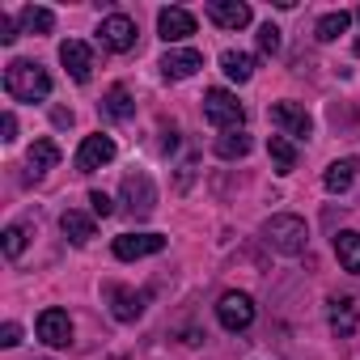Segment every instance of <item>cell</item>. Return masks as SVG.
<instances>
[{
  "instance_id": "cell-1",
  "label": "cell",
  "mask_w": 360,
  "mask_h": 360,
  "mask_svg": "<svg viewBox=\"0 0 360 360\" xmlns=\"http://www.w3.org/2000/svg\"><path fill=\"white\" fill-rule=\"evenodd\" d=\"M5 94L13 98V102H47L51 98V77H47V68L43 64H34V60H13L9 68H5Z\"/></svg>"
},
{
  "instance_id": "cell-2",
  "label": "cell",
  "mask_w": 360,
  "mask_h": 360,
  "mask_svg": "<svg viewBox=\"0 0 360 360\" xmlns=\"http://www.w3.org/2000/svg\"><path fill=\"white\" fill-rule=\"evenodd\" d=\"M263 242H267L276 255H288V259H297V255L305 250V242H309V229H305V221H301V217H292V212H280V217L263 221Z\"/></svg>"
},
{
  "instance_id": "cell-3",
  "label": "cell",
  "mask_w": 360,
  "mask_h": 360,
  "mask_svg": "<svg viewBox=\"0 0 360 360\" xmlns=\"http://www.w3.org/2000/svg\"><path fill=\"white\" fill-rule=\"evenodd\" d=\"M119 200H123V212H127L131 221H144V217H153V208H157V187H153V178H148L144 169H131V174H123Z\"/></svg>"
},
{
  "instance_id": "cell-4",
  "label": "cell",
  "mask_w": 360,
  "mask_h": 360,
  "mask_svg": "<svg viewBox=\"0 0 360 360\" xmlns=\"http://www.w3.org/2000/svg\"><path fill=\"white\" fill-rule=\"evenodd\" d=\"M204 119H208L212 127H221V131H242L246 106H242L238 94H229V89H208V94H204Z\"/></svg>"
},
{
  "instance_id": "cell-5",
  "label": "cell",
  "mask_w": 360,
  "mask_h": 360,
  "mask_svg": "<svg viewBox=\"0 0 360 360\" xmlns=\"http://www.w3.org/2000/svg\"><path fill=\"white\" fill-rule=\"evenodd\" d=\"M136 22L127 18V13H110V18H102V26H98V43L106 47V51H131L136 47Z\"/></svg>"
},
{
  "instance_id": "cell-6",
  "label": "cell",
  "mask_w": 360,
  "mask_h": 360,
  "mask_svg": "<svg viewBox=\"0 0 360 360\" xmlns=\"http://www.w3.org/2000/svg\"><path fill=\"white\" fill-rule=\"evenodd\" d=\"M217 318H221L225 330H246V326L255 322V301H250V292H221Z\"/></svg>"
},
{
  "instance_id": "cell-7",
  "label": "cell",
  "mask_w": 360,
  "mask_h": 360,
  "mask_svg": "<svg viewBox=\"0 0 360 360\" xmlns=\"http://www.w3.org/2000/svg\"><path fill=\"white\" fill-rule=\"evenodd\" d=\"M267 115H271V123L280 127V136L309 140V131H314V119H309V115H305V106H297V102H276Z\"/></svg>"
},
{
  "instance_id": "cell-8",
  "label": "cell",
  "mask_w": 360,
  "mask_h": 360,
  "mask_svg": "<svg viewBox=\"0 0 360 360\" xmlns=\"http://www.w3.org/2000/svg\"><path fill=\"white\" fill-rule=\"evenodd\" d=\"M157 68H161L165 81H187V77H195V72L204 68V56H200L195 47H169Z\"/></svg>"
},
{
  "instance_id": "cell-9",
  "label": "cell",
  "mask_w": 360,
  "mask_h": 360,
  "mask_svg": "<svg viewBox=\"0 0 360 360\" xmlns=\"http://www.w3.org/2000/svg\"><path fill=\"white\" fill-rule=\"evenodd\" d=\"M110 161H115V140H110V136L94 131V136L81 140V148H77V169H81V174H94V169H102V165H110Z\"/></svg>"
},
{
  "instance_id": "cell-10",
  "label": "cell",
  "mask_w": 360,
  "mask_h": 360,
  "mask_svg": "<svg viewBox=\"0 0 360 360\" xmlns=\"http://www.w3.org/2000/svg\"><path fill=\"white\" fill-rule=\"evenodd\" d=\"M161 250H165L161 233H119L115 238V259H123V263H136V259H148Z\"/></svg>"
},
{
  "instance_id": "cell-11",
  "label": "cell",
  "mask_w": 360,
  "mask_h": 360,
  "mask_svg": "<svg viewBox=\"0 0 360 360\" xmlns=\"http://www.w3.org/2000/svg\"><path fill=\"white\" fill-rule=\"evenodd\" d=\"M34 330H39V339L47 343V347H68L72 343V318H68V309H43L39 314V322H34Z\"/></svg>"
},
{
  "instance_id": "cell-12",
  "label": "cell",
  "mask_w": 360,
  "mask_h": 360,
  "mask_svg": "<svg viewBox=\"0 0 360 360\" xmlns=\"http://www.w3.org/2000/svg\"><path fill=\"white\" fill-rule=\"evenodd\" d=\"M157 34H161L169 47H178V43H187V39L195 34V18H191L187 9H178V5H174V9H161V13H157Z\"/></svg>"
},
{
  "instance_id": "cell-13",
  "label": "cell",
  "mask_w": 360,
  "mask_h": 360,
  "mask_svg": "<svg viewBox=\"0 0 360 360\" xmlns=\"http://www.w3.org/2000/svg\"><path fill=\"white\" fill-rule=\"evenodd\" d=\"M221 30H246L250 26V5H246V0H208V9H204Z\"/></svg>"
},
{
  "instance_id": "cell-14",
  "label": "cell",
  "mask_w": 360,
  "mask_h": 360,
  "mask_svg": "<svg viewBox=\"0 0 360 360\" xmlns=\"http://www.w3.org/2000/svg\"><path fill=\"white\" fill-rule=\"evenodd\" d=\"M60 64L68 68V77L72 81H89L94 77V51H89V43H81V39H68L64 47H60Z\"/></svg>"
},
{
  "instance_id": "cell-15",
  "label": "cell",
  "mask_w": 360,
  "mask_h": 360,
  "mask_svg": "<svg viewBox=\"0 0 360 360\" xmlns=\"http://www.w3.org/2000/svg\"><path fill=\"white\" fill-rule=\"evenodd\" d=\"M326 322H330V330H335L339 339H352L356 326H360L356 301H352V297H330V301H326Z\"/></svg>"
},
{
  "instance_id": "cell-16",
  "label": "cell",
  "mask_w": 360,
  "mask_h": 360,
  "mask_svg": "<svg viewBox=\"0 0 360 360\" xmlns=\"http://www.w3.org/2000/svg\"><path fill=\"white\" fill-rule=\"evenodd\" d=\"M102 292H106L110 314H115L119 322H136V318L144 314V292H131V288H123V284H106Z\"/></svg>"
},
{
  "instance_id": "cell-17",
  "label": "cell",
  "mask_w": 360,
  "mask_h": 360,
  "mask_svg": "<svg viewBox=\"0 0 360 360\" xmlns=\"http://www.w3.org/2000/svg\"><path fill=\"white\" fill-rule=\"evenodd\" d=\"M356 169H360V161H356V157H339V161H330V165H326V174H322V187H326L330 195H343V191L356 183Z\"/></svg>"
},
{
  "instance_id": "cell-18",
  "label": "cell",
  "mask_w": 360,
  "mask_h": 360,
  "mask_svg": "<svg viewBox=\"0 0 360 360\" xmlns=\"http://www.w3.org/2000/svg\"><path fill=\"white\" fill-rule=\"evenodd\" d=\"M26 165H30V178L39 183L47 169H56V165H60V144H56V140H34V144H30V153H26Z\"/></svg>"
},
{
  "instance_id": "cell-19",
  "label": "cell",
  "mask_w": 360,
  "mask_h": 360,
  "mask_svg": "<svg viewBox=\"0 0 360 360\" xmlns=\"http://www.w3.org/2000/svg\"><path fill=\"white\" fill-rule=\"evenodd\" d=\"M335 255H339L343 271L360 276V233H356V229H343V233H335Z\"/></svg>"
},
{
  "instance_id": "cell-20",
  "label": "cell",
  "mask_w": 360,
  "mask_h": 360,
  "mask_svg": "<svg viewBox=\"0 0 360 360\" xmlns=\"http://www.w3.org/2000/svg\"><path fill=\"white\" fill-rule=\"evenodd\" d=\"M60 229H64V238H68L72 246H85V242L94 238V221H89L85 212H77V208H68V212L60 217Z\"/></svg>"
},
{
  "instance_id": "cell-21",
  "label": "cell",
  "mask_w": 360,
  "mask_h": 360,
  "mask_svg": "<svg viewBox=\"0 0 360 360\" xmlns=\"http://www.w3.org/2000/svg\"><path fill=\"white\" fill-rule=\"evenodd\" d=\"M347 26H352V13H343V9L322 13L318 26H314V39H318V43H335L339 34H347Z\"/></svg>"
},
{
  "instance_id": "cell-22",
  "label": "cell",
  "mask_w": 360,
  "mask_h": 360,
  "mask_svg": "<svg viewBox=\"0 0 360 360\" xmlns=\"http://www.w3.org/2000/svg\"><path fill=\"white\" fill-rule=\"evenodd\" d=\"M221 68H225V77H229V81L246 85V81L255 77V56H246V51H233V47H229V51L221 56Z\"/></svg>"
},
{
  "instance_id": "cell-23",
  "label": "cell",
  "mask_w": 360,
  "mask_h": 360,
  "mask_svg": "<svg viewBox=\"0 0 360 360\" xmlns=\"http://www.w3.org/2000/svg\"><path fill=\"white\" fill-rule=\"evenodd\" d=\"M18 22H22V30H30V34H51L56 13H51V9H43V5H26V9L18 13Z\"/></svg>"
},
{
  "instance_id": "cell-24",
  "label": "cell",
  "mask_w": 360,
  "mask_h": 360,
  "mask_svg": "<svg viewBox=\"0 0 360 360\" xmlns=\"http://www.w3.org/2000/svg\"><path fill=\"white\" fill-rule=\"evenodd\" d=\"M102 110H106L110 119H131V115H136V102H131V94H127L123 85H110L106 98H102Z\"/></svg>"
},
{
  "instance_id": "cell-25",
  "label": "cell",
  "mask_w": 360,
  "mask_h": 360,
  "mask_svg": "<svg viewBox=\"0 0 360 360\" xmlns=\"http://www.w3.org/2000/svg\"><path fill=\"white\" fill-rule=\"evenodd\" d=\"M267 153H271V161H276V174H292V169H297V148H292L288 136H271V140H267Z\"/></svg>"
},
{
  "instance_id": "cell-26",
  "label": "cell",
  "mask_w": 360,
  "mask_h": 360,
  "mask_svg": "<svg viewBox=\"0 0 360 360\" xmlns=\"http://www.w3.org/2000/svg\"><path fill=\"white\" fill-rule=\"evenodd\" d=\"M246 153H250V136H246V131H221V136H217V157L238 161V157H246Z\"/></svg>"
},
{
  "instance_id": "cell-27",
  "label": "cell",
  "mask_w": 360,
  "mask_h": 360,
  "mask_svg": "<svg viewBox=\"0 0 360 360\" xmlns=\"http://www.w3.org/2000/svg\"><path fill=\"white\" fill-rule=\"evenodd\" d=\"M0 238H5V242H0V246H5V259H22V250H26V225H9Z\"/></svg>"
},
{
  "instance_id": "cell-28",
  "label": "cell",
  "mask_w": 360,
  "mask_h": 360,
  "mask_svg": "<svg viewBox=\"0 0 360 360\" xmlns=\"http://www.w3.org/2000/svg\"><path fill=\"white\" fill-rule=\"evenodd\" d=\"M259 51H267V56H276L280 51V26H259Z\"/></svg>"
},
{
  "instance_id": "cell-29",
  "label": "cell",
  "mask_w": 360,
  "mask_h": 360,
  "mask_svg": "<svg viewBox=\"0 0 360 360\" xmlns=\"http://www.w3.org/2000/svg\"><path fill=\"white\" fill-rule=\"evenodd\" d=\"M89 208H94V217H102V221L115 212V204H110V195H106V191H89Z\"/></svg>"
},
{
  "instance_id": "cell-30",
  "label": "cell",
  "mask_w": 360,
  "mask_h": 360,
  "mask_svg": "<svg viewBox=\"0 0 360 360\" xmlns=\"http://www.w3.org/2000/svg\"><path fill=\"white\" fill-rule=\"evenodd\" d=\"M0 43H5V47L18 43V22H13L9 13H0Z\"/></svg>"
},
{
  "instance_id": "cell-31",
  "label": "cell",
  "mask_w": 360,
  "mask_h": 360,
  "mask_svg": "<svg viewBox=\"0 0 360 360\" xmlns=\"http://www.w3.org/2000/svg\"><path fill=\"white\" fill-rule=\"evenodd\" d=\"M0 343H5V347H18V343H22V326H18V322H5V326H0Z\"/></svg>"
},
{
  "instance_id": "cell-32",
  "label": "cell",
  "mask_w": 360,
  "mask_h": 360,
  "mask_svg": "<svg viewBox=\"0 0 360 360\" xmlns=\"http://www.w3.org/2000/svg\"><path fill=\"white\" fill-rule=\"evenodd\" d=\"M0 131H5L0 140H18V115H13V110H5V115H0Z\"/></svg>"
},
{
  "instance_id": "cell-33",
  "label": "cell",
  "mask_w": 360,
  "mask_h": 360,
  "mask_svg": "<svg viewBox=\"0 0 360 360\" xmlns=\"http://www.w3.org/2000/svg\"><path fill=\"white\" fill-rule=\"evenodd\" d=\"M51 119H56V127H68V123H72V110H64V106H56V110H51Z\"/></svg>"
},
{
  "instance_id": "cell-34",
  "label": "cell",
  "mask_w": 360,
  "mask_h": 360,
  "mask_svg": "<svg viewBox=\"0 0 360 360\" xmlns=\"http://www.w3.org/2000/svg\"><path fill=\"white\" fill-rule=\"evenodd\" d=\"M356 56H360V39H356Z\"/></svg>"
}]
</instances>
